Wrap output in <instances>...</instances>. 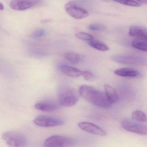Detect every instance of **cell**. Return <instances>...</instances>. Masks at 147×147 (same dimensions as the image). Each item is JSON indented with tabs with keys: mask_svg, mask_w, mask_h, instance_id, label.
Here are the masks:
<instances>
[{
	"mask_svg": "<svg viewBox=\"0 0 147 147\" xmlns=\"http://www.w3.org/2000/svg\"><path fill=\"white\" fill-rule=\"evenodd\" d=\"M104 91L106 97L111 104L115 103L118 100V96L114 88L108 84L104 85Z\"/></svg>",
	"mask_w": 147,
	"mask_h": 147,
	"instance_id": "5bb4252c",
	"label": "cell"
},
{
	"mask_svg": "<svg viewBox=\"0 0 147 147\" xmlns=\"http://www.w3.org/2000/svg\"><path fill=\"white\" fill-rule=\"evenodd\" d=\"M111 59L117 63L125 64L143 65L146 64V60L143 58L138 56L118 54L112 56Z\"/></svg>",
	"mask_w": 147,
	"mask_h": 147,
	"instance_id": "5b68a950",
	"label": "cell"
},
{
	"mask_svg": "<svg viewBox=\"0 0 147 147\" xmlns=\"http://www.w3.org/2000/svg\"><path fill=\"white\" fill-rule=\"evenodd\" d=\"M122 127L126 131L141 135L147 134V127L145 124L137 123L128 119L123 120L121 122Z\"/></svg>",
	"mask_w": 147,
	"mask_h": 147,
	"instance_id": "52a82bcc",
	"label": "cell"
},
{
	"mask_svg": "<svg viewBox=\"0 0 147 147\" xmlns=\"http://www.w3.org/2000/svg\"><path fill=\"white\" fill-rule=\"evenodd\" d=\"M112 1L123 5L132 6V7H140L141 5L140 3L134 0H112Z\"/></svg>",
	"mask_w": 147,
	"mask_h": 147,
	"instance_id": "44dd1931",
	"label": "cell"
},
{
	"mask_svg": "<svg viewBox=\"0 0 147 147\" xmlns=\"http://www.w3.org/2000/svg\"><path fill=\"white\" fill-rule=\"evenodd\" d=\"M79 93L84 98L95 106L104 109H109L112 104L107 99L104 92L90 86L83 85L79 88Z\"/></svg>",
	"mask_w": 147,
	"mask_h": 147,
	"instance_id": "6da1fadb",
	"label": "cell"
},
{
	"mask_svg": "<svg viewBox=\"0 0 147 147\" xmlns=\"http://www.w3.org/2000/svg\"><path fill=\"white\" fill-rule=\"evenodd\" d=\"M1 138L9 147H26L27 145L26 136L18 131H7L3 134Z\"/></svg>",
	"mask_w": 147,
	"mask_h": 147,
	"instance_id": "3957f363",
	"label": "cell"
},
{
	"mask_svg": "<svg viewBox=\"0 0 147 147\" xmlns=\"http://www.w3.org/2000/svg\"><path fill=\"white\" fill-rule=\"evenodd\" d=\"M140 3H147V0H134Z\"/></svg>",
	"mask_w": 147,
	"mask_h": 147,
	"instance_id": "d4e9b609",
	"label": "cell"
},
{
	"mask_svg": "<svg viewBox=\"0 0 147 147\" xmlns=\"http://www.w3.org/2000/svg\"><path fill=\"white\" fill-rule=\"evenodd\" d=\"M78 38L85 41H89L94 39V37L91 34L83 32H79L76 34Z\"/></svg>",
	"mask_w": 147,
	"mask_h": 147,
	"instance_id": "ffe728a7",
	"label": "cell"
},
{
	"mask_svg": "<svg viewBox=\"0 0 147 147\" xmlns=\"http://www.w3.org/2000/svg\"><path fill=\"white\" fill-rule=\"evenodd\" d=\"M90 30L93 31H102L105 29V28L101 25H97V24H92L90 25L89 26Z\"/></svg>",
	"mask_w": 147,
	"mask_h": 147,
	"instance_id": "cb8c5ba5",
	"label": "cell"
},
{
	"mask_svg": "<svg viewBox=\"0 0 147 147\" xmlns=\"http://www.w3.org/2000/svg\"><path fill=\"white\" fill-rule=\"evenodd\" d=\"M41 0H13L9 6L16 10H25L31 8L40 3Z\"/></svg>",
	"mask_w": 147,
	"mask_h": 147,
	"instance_id": "9c48e42d",
	"label": "cell"
},
{
	"mask_svg": "<svg viewBox=\"0 0 147 147\" xmlns=\"http://www.w3.org/2000/svg\"><path fill=\"white\" fill-rule=\"evenodd\" d=\"M74 141L72 138L62 136H53L45 141L44 147H72Z\"/></svg>",
	"mask_w": 147,
	"mask_h": 147,
	"instance_id": "277c9868",
	"label": "cell"
},
{
	"mask_svg": "<svg viewBox=\"0 0 147 147\" xmlns=\"http://www.w3.org/2000/svg\"><path fill=\"white\" fill-rule=\"evenodd\" d=\"M66 13L71 17L77 20L85 18L89 15V12L83 8L79 7L75 3L70 2L65 6Z\"/></svg>",
	"mask_w": 147,
	"mask_h": 147,
	"instance_id": "ba28073f",
	"label": "cell"
},
{
	"mask_svg": "<svg viewBox=\"0 0 147 147\" xmlns=\"http://www.w3.org/2000/svg\"><path fill=\"white\" fill-rule=\"evenodd\" d=\"M133 120L140 123H146L147 121L146 116L144 112L140 111H133L132 114Z\"/></svg>",
	"mask_w": 147,
	"mask_h": 147,
	"instance_id": "ac0fdd59",
	"label": "cell"
},
{
	"mask_svg": "<svg viewBox=\"0 0 147 147\" xmlns=\"http://www.w3.org/2000/svg\"><path fill=\"white\" fill-rule=\"evenodd\" d=\"M114 74L121 77L130 78H135L140 75V73L138 71L129 68L118 69L115 71Z\"/></svg>",
	"mask_w": 147,
	"mask_h": 147,
	"instance_id": "9a60e30c",
	"label": "cell"
},
{
	"mask_svg": "<svg viewBox=\"0 0 147 147\" xmlns=\"http://www.w3.org/2000/svg\"><path fill=\"white\" fill-rule=\"evenodd\" d=\"M89 44L91 47L101 51L106 52L109 50V48L107 45L97 40L93 39L89 40Z\"/></svg>",
	"mask_w": 147,
	"mask_h": 147,
	"instance_id": "2e32d148",
	"label": "cell"
},
{
	"mask_svg": "<svg viewBox=\"0 0 147 147\" xmlns=\"http://www.w3.org/2000/svg\"><path fill=\"white\" fill-rule=\"evenodd\" d=\"M35 108L38 110L46 112L55 111L59 109L57 104L51 102H41L37 103L34 105Z\"/></svg>",
	"mask_w": 147,
	"mask_h": 147,
	"instance_id": "7c38bea8",
	"label": "cell"
},
{
	"mask_svg": "<svg viewBox=\"0 0 147 147\" xmlns=\"http://www.w3.org/2000/svg\"><path fill=\"white\" fill-rule=\"evenodd\" d=\"M60 70L66 76L71 78H77L82 76L83 71L67 65H62L60 67Z\"/></svg>",
	"mask_w": 147,
	"mask_h": 147,
	"instance_id": "4fadbf2b",
	"label": "cell"
},
{
	"mask_svg": "<svg viewBox=\"0 0 147 147\" xmlns=\"http://www.w3.org/2000/svg\"><path fill=\"white\" fill-rule=\"evenodd\" d=\"M3 9H4V6L0 2V10H3Z\"/></svg>",
	"mask_w": 147,
	"mask_h": 147,
	"instance_id": "484cf974",
	"label": "cell"
},
{
	"mask_svg": "<svg viewBox=\"0 0 147 147\" xmlns=\"http://www.w3.org/2000/svg\"><path fill=\"white\" fill-rule=\"evenodd\" d=\"M58 97L60 105L67 107L74 106L79 99L77 91L72 87L65 85L59 88Z\"/></svg>",
	"mask_w": 147,
	"mask_h": 147,
	"instance_id": "7a4b0ae2",
	"label": "cell"
},
{
	"mask_svg": "<svg viewBox=\"0 0 147 147\" xmlns=\"http://www.w3.org/2000/svg\"><path fill=\"white\" fill-rule=\"evenodd\" d=\"M34 123L39 127H50L63 125L64 122L61 119L47 116H39L33 121Z\"/></svg>",
	"mask_w": 147,
	"mask_h": 147,
	"instance_id": "8992f818",
	"label": "cell"
},
{
	"mask_svg": "<svg viewBox=\"0 0 147 147\" xmlns=\"http://www.w3.org/2000/svg\"><path fill=\"white\" fill-rule=\"evenodd\" d=\"M132 46L140 51L146 52L147 51V41L139 39H135L132 41Z\"/></svg>",
	"mask_w": 147,
	"mask_h": 147,
	"instance_id": "e0dca14e",
	"label": "cell"
},
{
	"mask_svg": "<svg viewBox=\"0 0 147 147\" xmlns=\"http://www.w3.org/2000/svg\"><path fill=\"white\" fill-rule=\"evenodd\" d=\"M82 76L83 77L84 79L87 81H93L96 79V77L94 74L89 71H83V74Z\"/></svg>",
	"mask_w": 147,
	"mask_h": 147,
	"instance_id": "603a6c76",
	"label": "cell"
},
{
	"mask_svg": "<svg viewBox=\"0 0 147 147\" xmlns=\"http://www.w3.org/2000/svg\"><path fill=\"white\" fill-rule=\"evenodd\" d=\"M129 35L135 39L147 41V29L143 27L136 26L131 27L129 30Z\"/></svg>",
	"mask_w": 147,
	"mask_h": 147,
	"instance_id": "8fae6325",
	"label": "cell"
},
{
	"mask_svg": "<svg viewBox=\"0 0 147 147\" xmlns=\"http://www.w3.org/2000/svg\"><path fill=\"white\" fill-rule=\"evenodd\" d=\"M78 126L81 129L89 134L102 136L106 135V132L103 129L91 123L83 122L79 123Z\"/></svg>",
	"mask_w": 147,
	"mask_h": 147,
	"instance_id": "30bf717a",
	"label": "cell"
},
{
	"mask_svg": "<svg viewBox=\"0 0 147 147\" xmlns=\"http://www.w3.org/2000/svg\"><path fill=\"white\" fill-rule=\"evenodd\" d=\"M65 58L72 64H78L81 61V57L79 54L72 52H68L64 55Z\"/></svg>",
	"mask_w": 147,
	"mask_h": 147,
	"instance_id": "d6986e66",
	"label": "cell"
},
{
	"mask_svg": "<svg viewBox=\"0 0 147 147\" xmlns=\"http://www.w3.org/2000/svg\"><path fill=\"white\" fill-rule=\"evenodd\" d=\"M45 31L44 29H39L34 32L31 34V37L33 38H39L45 35Z\"/></svg>",
	"mask_w": 147,
	"mask_h": 147,
	"instance_id": "7402d4cb",
	"label": "cell"
}]
</instances>
